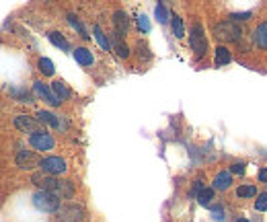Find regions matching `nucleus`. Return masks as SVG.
<instances>
[{
  "label": "nucleus",
  "instance_id": "obj_12",
  "mask_svg": "<svg viewBox=\"0 0 267 222\" xmlns=\"http://www.w3.org/2000/svg\"><path fill=\"white\" fill-rule=\"evenodd\" d=\"M230 183H232L230 171H220V173L214 177V190H228Z\"/></svg>",
  "mask_w": 267,
  "mask_h": 222
},
{
  "label": "nucleus",
  "instance_id": "obj_32",
  "mask_svg": "<svg viewBox=\"0 0 267 222\" xmlns=\"http://www.w3.org/2000/svg\"><path fill=\"white\" fill-rule=\"evenodd\" d=\"M259 181H261V183H267V167L259 171Z\"/></svg>",
  "mask_w": 267,
  "mask_h": 222
},
{
  "label": "nucleus",
  "instance_id": "obj_14",
  "mask_svg": "<svg viewBox=\"0 0 267 222\" xmlns=\"http://www.w3.org/2000/svg\"><path fill=\"white\" fill-rule=\"evenodd\" d=\"M35 119H39L41 124H47V126H51V127H60V119L54 115V113H49V111H37V117Z\"/></svg>",
  "mask_w": 267,
  "mask_h": 222
},
{
  "label": "nucleus",
  "instance_id": "obj_22",
  "mask_svg": "<svg viewBox=\"0 0 267 222\" xmlns=\"http://www.w3.org/2000/svg\"><path fill=\"white\" fill-rule=\"evenodd\" d=\"M197 200H200L202 206H208V204L214 200V190H208V187H204V190L197 193Z\"/></svg>",
  "mask_w": 267,
  "mask_h": 222
},
{
  "label": "nucleus",
  "instance_id": "obj_23",
  "mask_svg": "<svg viewBox=\"0 0 267 222\" xmlns=\"http://www.w3.org/2000/svg\"><path fill=\"white\" fill-rule=\"evenodd\" d=\"M257 193V187L255 185H243L236 190V195L238 198H253V195Z\"/></svg>",
  "mask_w": 267,
  "mask_h": 222
},
{
  "label": "nucleus",
  "instance_id": "obj_20",
  "mask_svg": "<svg viewBox=\"0 0 267 222\" xmlns=\"http://www.w3.org/2000/svg\"><path fill=\"white\" fill-rule=\"evenodd\" d=\"M171 27H173V35H175L177 39H181V37L185 35V27H183V21H181L177 15L173 16V21H171Z\"/></svg>",
  "mask_w": 267,
  "mask_h": 222
},
{
  "label": "nucleus",
  "instance_id": "obj_7",
  "mask_svg": "<svg viewBox=\"0 0 267 222\" xmlns=\"http://www.w3.org/2000/svg\"><path fill=\"white\" fill-rule=\"evenodd\" d=\"M13 124H15V127H19L21 132H29L31 136L37 132H44V130H39V124H41L39 119H33L29 115H16L13 119Z\"/></svg>",
  "mask_w": 267,
  "mask_h": 222
},
{
  "label": "nucleus",
  "instance_id": "obj_28",
  "mask_svg": "<svg viewBox=\"0 0 267 222\" xmlns=\"http://www.w3.org/2000/svg\"><path fill=\"white\" fill-rule=\"evenodd\" d=\"M138 27H140L144 33L150 31V23H148V19H146V15H140V16H138Z\"/></svg>",
  "mask_w": 267,
  "mask_h": 222
},
{
  "label": "nucleus",
  "instance_id": "obj_8",
  "mask_svg": "<svg viewBox=\"0 0 267 222\" xmlns=\"http://www.w3.org/2000/svg\"><path fill=\"white\" fill-rule=\"evenodd\" d=\"M29 144L35 150H51L56 146V142L54 138L47 134V132H37V134H33L31 138H29Z\"/></svg>",
  "mask_w": 267,
  "mask_h": 222
},
{
  "label": "nucleus",
  "instance_id": "obj_13",
  "mask_svg": "<svg viewBox=\"0 0 267 222\" xmlns=\"http://www.w3.org/2000/svg\"><path fill=\"white\" fill-rule=\"evenodd\" d=\"M74 60L80 66H91L94 62V56H93V52H89L87 48H76L74 49Z\"/></svg>",
  "mask_w": 267,
  "mask_h": 222
},
{
  "label": "nucleus",
  "instance_id": "obj_33",
  "mask_svg": "<svg viewBox=\"0 0 267 222\" xmlns=\"http://www.w3.org/2000/svg\"><path fill=\"white\" fill-rule=\"evenodd\" d=\"M236 222H249V220H247V218H238Z\"/></svg>",
  "mask_w": 267,
  "mask_h": 222
},
{
  "label": "nucleus",
  "instance_id": "obj_5",
  "mask_svg": "<svg viewBox=\"0 0 267 222\" xmlns=\"http://www.w3.org/2000/svg\"><path fill=\"white\" fill-rule=\"evenodd\" d=\"M39 167L44 169V173H47V175H62V173H66V171H68L66 160L60 159V157L41 159V160H39Z\"/></svg>",
  "mask_w": 267,
  "mask_h": 222
},
{
  "label": "nucleus",
  "instance_id": "obj_10",
  "mask_svg": "<svg viewBox=\"0 0 267 222\" xmlns=\"http://www.w3.org/2000/svg\"><path fill=\"white\" fill-rule=\"evenodd\" d=\"M113 25H115V33L119 37H124L127 33V27H130V19H127L126 11H115L113 15Z\"/></svg>",
  "mask_w": 267,
  "mask_h": 222
},
{
  "label": "nucleus",
  "instance_id": "obj_2",
  "mask_svg": "<svg viewBox=\"0 0 267 222\" xmlns=\"http://www.w3.org/2000/svg\"><path fill=\"white\" fill-rule=\"evenodd\" d=\"M33 204H35L37 210L47 212V214H56V212H60V208H62L58 195H54L51 191H46V190H39L33 195Z\"/></svg>",
  "mask_w": 267,
  "mask_h": 222
},
{
  "label": "nucleus",
  "instance_id": "obj_30",
  "mask_svg": "<svg viewBox=\"0 0 267 222\" xmlns=\"http://www.w3.org/2000/svg\"><path fill=\"white\" fill-rule=\"evenodd\" d=\"M230 173H235V175H243L245 173V165L243 163H235L230 167Z\"/></svg>",
  "mask_w": 267,
  "mask_h": 222
},
{
  "label": "nucleus",
  "instance_id": "obj_31",
  "mask_svg": "<svg viewBox=\"0 0 267 222\" xmlns=\"http://www.w3.org/2000/svg\"><path fill=\"white\" fill-rule=\"evenodd\" d=\"M249 16H251V13H243V15H232V19H236V21H247Z\"/></svg>",
  "mask_w": 267,
  "mask_h": 222
},
{
  "label": "nucleus",
  "instance_id": "obj_27",
  "mask_svg": "<svg viewBox=\"0 0 267 222\" xmlns=\"http://www.w3.org/2000/svg\"><path fill=\"white\" fill-rule=\"evenodd\" d=\"M255 210H259V212H265V210H267V193H261L259 198L255 200Z\"/></svg>",
  "mask_w": 267,
  "mask_h": 222
},
{
  "label": "nucleus",
  "instance_id": "obj_15",
  "mask_svg": "<svg viewBox=\"0 0 267 222\" xmlns=\"http://www.w3.org/2000/svg\"><path fill=\"white\" fill-rule=\"evenodd\" d=\"M51 91L56 93V97H58L60 101H66V99H70V89H68L64 82H60V80H56L54 84H51Z\"/></svg>",
  "mask_w": 267,
  "mask_h": 222
},
{
  "label": "nucleus",
  "instance_id": "obj_6",
  "mask_svg": "<svg viewBox=\"0 0 267 222\" xmlns=\"http://www.w3.org/2000/svg\"><path fill=\"white\" fill-rule=\"evenodd\" d=\"M58 218L62 222H82L84 220V210L80 206H76V204H70V206H62L58 212Z\"/></svg>",
  "mask_w": 267,
  "mask_h": 222
},
{
  "label": "nucleus",
  "instance_id": "obj_26",
  "mask_svg": "<svg viewBox=\"0 0 267 222\" xmlns=\"http://www.w3.org/2000/svg\"><path fill=\"white\" fill-rule=\"evenodd\" d=\"M29 160H33V155L29 150H23V152H19V157H16V165L25 169V163H29Z\"/></svg>",
  "mask_w": 267,
  "mask_h": 222
},
{
  "label": "nucleus",
  "instance_id": "obj_29",
  "mask_svg": "<svg viewBox=\"0 0 267 222\" xmlns=\"http://www.w3.org/2000/svg\"><path fill=\"white\" fill-rule=\"evenodd\" d=\"M212 218L216 220V222H224V218H226V216H224V210L220 206H214L212 208Z\"/></svg>",
  "mask_w": 267,
  "mask_h": 222
},
{
  "label": "nucleus",
  "instance_id": "obj_11",
  "mask_svg": "<svg viewBox=\"0 0 267 222\" xmlns=\"http://www.w3.org/2000/svg\"><path fill=\"white\" fill-rule=\"evenodd\" d=\"M253 41H255V46H257V48L267 49V21L261 23L259 27H257V29L253 31Z\"/></svg>",
  "mask_w": 267,
  "mask_h": 222
},
{
  "label": "nucleus",
  "instance_id": "obj_3",
  "mask_svg": "<svg viewBox=\"0 0 267 222\" xmlns=\"http://www.w3.org/2000/svg\"><path fill=\"white\" fill-rule=\"evenodd\" d=\"M214 35L220 41H238L243 31H240V25H236L235 21H222L214 27Z\"/></svg>",
  "mask_w": 267,
  "mask_h": 222
},
{
  "label": "nucleus",
  "instance_id": "obj_19",
  "mask_svg": "<svg viewBox=\"0 0 267 222\" xmlns=\"http://www.w3.org/2000/svg\"><path fill=\"white\" fill-rule=\"evenodd\" d=\"M113 48H115V52H117L119 58H127V56H130V48L124 44L122 37H119L117 33H115V37H113Z\"/></svg>",
  "mask_w": 267,
  "mask_h": 222
},
{
  "label": "nucleus",
  "instance_id": "obj_18",
  "mask_svg": "<svg viewBox=\"0 0 267 222\" xmlns=\"http://www.w3.org/2000/svg\"><path fill=\"white\" fill-rule=\"evenodd\" d=\"M47 37H49V41H51V44H54L56 48H62V49H66V52H70V44H68V41H66L62 35H60V33L51 31Z\"/></svg>",
  "mask_w": 267,
  "mask_h": 222
},
{
  "label": "nucleus",
  "instance_id": "obj_9",
  "mask_svg": "<svg viewBox=\"0 0 267 222\" xmlns=\"http://www.w3.org/2000/svg\"><path fill=\"white\" fill-rule=\"evenodd\" d=\"M33 91H35V95H37V97H41L44 101H47L49 105H60V103H62V101H60V99L56 97V93L51 91V89L47 87V84L41 82V80H37L35 84H33Z\"/></svg>",
  "mask_w": 267,
  "mask_h": 222
},
{
  "label": "nucleus",
  "instance_id": "obj_16",
  "mask_svg": "<svg viewBox=\"0 0 267 222\" xmlns=\"http://www.w3.org/2000/svg\"><path fill=\"white\" fill-rule=\"evenodd\" d=\"M93 33H94V39L99 41V46H101L103 49H107V52H109L111 46H113V44H111V41L107 39V35H105V33H103V29L99 27V25H94V27H93Z\"/></svg>",
  "mask_w": 267,
  "mask_h": 222
},
{
  "label": "nucleus",
  "instance_id": "obj_25",
  "mask_svg": "<svg viewBox=\"0 0 267 222\" xmlns=\"http://www.w3.org/2000/svg\"><path fill=\"white\" fill-rule=\"evenodd\" d=\"M68 21H70V25H72V27H74L76 31H79V33H80V37H84V39H87V37H89V35H87V31H84V29H82V25H80V21H79V19H76V16H74V15H68Z\"/></svg>",
  "mask_w": 267,
  "mask_h": 222
},
{
  "label": "nucleus",
  "instance_id": "obj_21",
  "mask_svg": "<svg viewBox=\"0 0 267 222\" xmlns=\"http://www.w3.org/2000/svg\"><path fill=\"white\" fill-rule=\"evenodd\" d=\"M39 72L44 74V76H51V74H54V64H51V60H47V58H41L39 60Z\"/></svg>",
  "mask_w": 267,
  "mask_h": 222
},
{
  "label": "nucleus",
  "instance_id": "obj_4",
  "mask_svg": "<svg viewBox=\"0 0 267 222\" xmlns=\"http://www.w3.org/2000/svg\"><path fill=\"white\" fill-rule=\"evenodd\" d=\"M189 46L195 52V58H204V54L208 52V41H205V35H204V27L200 23L193 25L191 29V39H189Z\"/></svg>",
  "mask_w": 267,
  "mask_h": 222
},
{
  "label": "nucleus",
  "instance_id": "obj_1",
  "mask_svg": "<svg viewBox=\"0 0 267 222\" xmlns=\"http://www.w3.org/2000/svg\"><path fill=\"white\" fill-rule=\"evenodd\" d=\"M33 183H35L39 190H46V191H51L54 195H58L60 200L72 198V195H74V185L70 181H60V179L51 177V175L35 173V175H33Z\"/></svg>",
  "mask_w": 267,
  "mask_h": 222
},
{
  "label": "nucleus",
  "instance_id": "obj_17",
  "mask_svg": "<svg viewBox=\"0 0 267 222\" xmlns=\"http://www.w3.org/2000/svg\"><path fill=\"white\" fill-rule=\"evenodd\" d=\"M230 60H232L230 49H228V48H224V46H218V48H216V66L228 64Z\"/></svg>",
  "mask_w": 267,
  "mask_h": 222
},
{
  "label": "nucleus",
  "instance_id": "obj_24",
  "mask_svg": "<svg viewBox=\"0 0 267 222\" xmlns=\"http://www.w3.org/2000/svg\"><path fill=\"white\" fill-rule=\"evenodd\" d=\"M154 13H157V19H158V23H167V21H169L167 6L162 4V2H158V4H157V11H154Z\"/></svg>",
  "mask_w": 267,
  "mask_h": 222
}]
</instances>
